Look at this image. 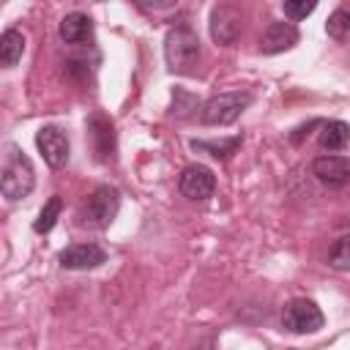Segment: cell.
I'll use <instances>...</instances> for the list:
<instances>
[{"label":"cell","instance_id":"277c9868","mask_svg":"<svg viewBox=\"0 0 350 350\" xmlns=\"http://www.w3.org/2000/svg\"><path fill=\"white\" fill-rule=\"evenodd\" d=\"M252 93L249 90H230V93H219L213 98H208L200 107V123L202 126H230L241 118V112L252 104Z\"/></svg>","mask_w":350,"mask_h":350},{"label":"cell","instance_id":"52a82bcc","mask_svg":"<svg viewBox=\"0 0 350 350\" xmlns=\"http://www.w3.org/2000/svg\"><path fill=\"white\" fill-rule=\"evenodd\" d=\"M36 145H38V153L44 156V161L52 170L66 167L68 153H71V142H68V134L60 126H41L38 134H36Z\"/></svg>","mask_w":350,"mask_h":350},{"label":"cell","instance_id":"ffe728a7","mask_svg":"<svg viewBox=\"0 0 350 350\" xmlns=\"http://www.w3.org/2000/svg\"><path fill=\"white\" fill-rule=\"evenodd\" d=\"M317 8V3L314 0H287V3H282V11H284V16L287 19H293V22H298V19H306L312 11Z\"/></svg>","mask_w":350,"mask_h":350},{"label":"cell","instance_id":"5bb4252c","mask_svg":"<svg viewBox=\"0 0 350 350\" xmlns=\"http://www.w3.org/2000/svg\"><path fill=\"white\" fill-rule=\"evenodd\" d=\"M317 142L323 150H342L350 142V126L345 120H323Z\"/></svg>","mask_w":350,"mask_h":350},{"label":"cell","instance_id":"8992f818","mask_svg":"<svg viewBox=\"0 0 350 350\" xmlns=\"http://www.w3.org/2000/svg\"><path fill=\"white\" fill-rule=\"evenodd\" d=\"M243 27V11L235 3H216L211 8V38L221 46H230L238 41Z\"/></svg>","mask_w":350,"mask_h":350},{"label":"cell","instance_id":"3957f363","mask_svg":"<svg viewBox=\"0 0 350 350\" xmlns=\"http://www.w3.org/2000/svg\"><path fill=\"white\" fill-rule=\"evenodd\" d=\"M120 211V191L115 186H96L77 211V224L85 230H107Z\"/></svg>","mask_w":350,"mask_h":350},{"label":"cell","instance_id":"4fadbf2b","mask_svg":"<svg viewBox=\"0 0 350 350\" xmlns=\"http://www.w3.org/2000/svg\"><path fill=\"white\" fill-rule=\"evenodd\" d=\"M60 38L66 44H74V46H85L93 41V19L82 11H71L60 19V27H57Z\"/></svg>","mask_w":350,"mask_h":350},{"label":"cell","instance_id":"30bf717a","mask_svg":"<svg viewBox=\"0 0 350 350\" xmlns=\"http://www.w3.org/2000/svg\"><path fill=\"white\" fill-rule=\"evenodd\" d=\"M312 175L328 189H342L350 183V159L347 156H317L312 161Z\"/></svg>","mask_w":350,"mask_h":350},{"label":"cell","instance_id":"44dd1931","mask_svg":"<svg viewBox=\"0 0 350 350\" xmlns=\"http://www.w3.org/2000/svg\"><path fill=\"white\" fill-rule=\"evenodd\" d=\"M142 11H167V8H175V3H137Z\"/></svg>","mask_w":350,"mask_h":350},{"label":"cell","instance_id":"e0dca14e","mask_svg":"<svg viewBox=\"0 0 350 350\" xmlns=\"http://www.w3.org/2000/svg\"><path fill=\"white\" fill-rule=\"evenodd\" d=\"M325 33L334 41H350V8H336L325 22Z\"/></svg>","mask_w":350,"mask_h":350},{"label":"cell","instance_id":"7a4b0ae2","mask_svg":"<svg viewBox=\"0 0 350 350\" xmlns=\"http://www.w3.org/2000/svg\"><path fill=\"white\" fill-rule=\"evenodd\" d=\"M164 60L172 74H191L200 60V38L189 25H175L164 36Z\"/></svg>","mask_w":350,"mask_h":350},{"label":"cell","instance_id":"6da1fadb","mask_svg":"<svg viewBox=\"0 0 350 350\" xmlns=\"http://www.w3.org/2000/svg\"><path fill=\"white\" fill-rule=\"evenodd\" d=\"M36 186V170L27 153L16 142L3 145V167H0V191L8 202L25 200Z\"/></svg>","mask_w":350,"mask_h":350},{"label":"cell","instance_id":"d6986e66","mask_svg":"<svg viewBox=\"0 0 350 350\" xmlns=\"http://www.w3.org/2000/svg\"><path fill=\"white\" fill-rule=\"evenodd\" d=\"M328 265L334 271H350V232L334 241V246L328 249Z\"/></svg>","mask_w":350,"mask_h":350},{"label":"cell","instance_id":"7c38bea8","mask_svg":"<svg viewBox=\"0 0 350 350\" xmlns=\"http://www.w3.org/2000/svg\"><path fill=\"white\" fill-rule=\"evenodd\" d=\"M298 44V27L293 22H271L260 38V52L265 55H279L287 52Z\"/></svg>","mask_w":350,"mask_h":350},{"label":"cell","instance_id":"ac0fdd59","mask_svg":"<svg viewBox=\"0 0 350 350\" xmlns=\"http://www.w3.org/2000/svg\"><path fill=\"white\" fill-rule=\"evenodd\" d=\"M60 211H63V202H60V197L55 194V197H49V202L41 208V213H38V219L33 221V230L41 235V232H49L55 224H57V216H60Z\"/></svg>","mask_w":350,"mask_h":350},{"label":"cell","instance_id":"2e32d148","mask_svg":"<svg viewBox=\"0 0 350 350\" xmlns=\"http://www.w3.org/2000/svg\"><path fill=\"white\" fill-rule=\"evenodd\" d=\"M243 137L235 134V137H227V139H191V150H200V153H208L219 161H227L238 148H241Z\"/></svg>","mask_w":350,"mask_h":350},{"label":"cell","instance_id":"9c48e42d","mask_svg":"<svg viewBox=\"0 0 350 350\" xmlns=\"http://www.w3.org/2000/svg\"><path fill=\"white\" fill-rule=\"evenodd\" d=\"M57 262L66 271H93L107 262V252L98 243H71L57 254Z\"/></svg>","mask_w":350,"mask_h":350},{"label":"cell","instance_id":"8fae6325","mask_svg":"<svg viewBox=\"0 0 350 350\" xmlns=\"http://www.w3.org/2000/svg\"><path fill=\"white\" fill-rule=\"evenodd\" d=\"M88 134H90V142H93V150H96V159L98 161H109L112 153H115V126L107 115L96 112L88 118Z\"/></svg>","mask_w":350,"mask_h":350},{"label":"cell","instance_id":"9a60e30c","mask_svg":"<svg viewBox=\"0 0 350 350\" xmlns=\"http://www.w3.org/2000/svg\"><path fill=\"white\" fill-rule=\"evenodd\" d=\"M25 55V36L16 27H5L0 36V63L3 68H14Z\"/></svg>","mask_w":350,"mask_h":350},{"label":"cell","instance_id":"ba28073f","mask_svg":"<svg viewBox=\"0 0 350 350\" xmlns=\"http://www.w3.org/2000/svg\"><path fill=\"white\" fill-rule=\"evenodd\" d=\"M178 189L189 200H211L216 191V175L205 164H189L178 178Z\"/></svg>","mask_w":350,"mask_h":350},{"label":"cell","instance_id":"5b68a950","mask_svg":"<svg viewBox=\"0 0 350 350\" xmlns=\"http://www.w3.org/2000/svg\"><path fill=\"white\" fill-rule=\"evenodd\" d=\"M325 325V317L320 306L309 298H293L282 309V328L290 334H314Z\"/></svg>","mask_w":350,"mask_h":350}]
</instances>
